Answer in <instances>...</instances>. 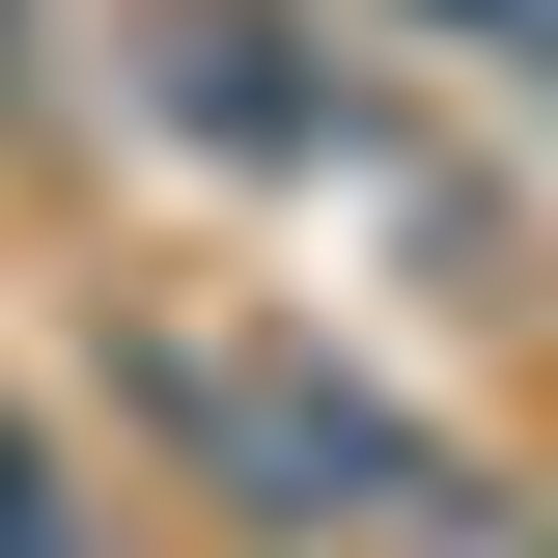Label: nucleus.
<instances>
[{
    "mask_svg": "<svg viewBox=\"0 0 558 558\" xmlns=\"http://www.w3.org/2000/svg\"><path fill=\"white\" fill-rule=\"evenodd\" d=\"M0 112H28V0H0Z\"/></svg>",
    "mask_w": 558,
    "mask_h": 558,
    "instance_id": "nucleus-3",
    "label": "nucleus"
},
{
    "mask_svg": "<svg viewBox=\"0 0 558 558\" xmlns=\"http://www.w3.org/2000/svg\"><path fill=\"white\" fill-rule=\"evenodd\" d=\"M391 28H447V57H531V84H558V0H391Z\"/></svg>",
    "mask_w": 558,
    "mask_h": 558,
    "instance_id": "nucleus-2",
    "label": "nucleus"
},
{
    "mask_svg": "<svg viewBox=\"0 0 558 558\" xmlns=\"http://www.w3.org/2000/svg\"><path fill=\"white\" fill-rule=\"evenodd\" d=\"M112 418L168 447V502H223V531H279V558H363V531L447 502L307 336H223V307H140V336H112Z\"/></svg>",
    "mask_w": 558,
    "mask_h": 558,
    "instance_id": "nucleus-1",
    "label": "nucleus"
}]
</instances>
